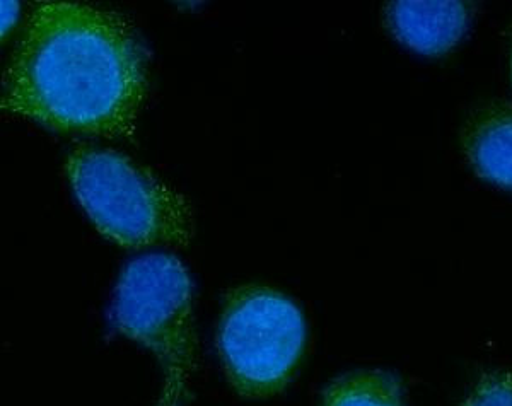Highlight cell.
Instances as JSON below:
<instances>
[{
	"instance_id": "obj_1",
	"label": "cell",
	"mask_w": 512,
	"mask_h": 406,
	"mask_svg": "<svg viewBox=\"0 0 512 406\" xmlns=\"http://www.w3.org/2000/svg\"><path fill=\"white\" fill-rule=\"evenodd\" d=\"M147 55L127 19L81 2H38L4 72L2 108L62 134L130 137Z\"/></svg>"
},
{
	"instance_id": "obj_2",
	"label": "cell",
	"mask_w": 512,
	"mask_h": 406,
	"mask_svg": "<svg viewBox=\"0 0 512 406\" xmlns=\"http://www.w3.org/2000/svg\"><path fill=\"white\" fill-rule=\"evenodd\" d=\"M65 171L94 226L123 248H187L192 243L195 226L187 198L130 157L82 145L70 152Z\"/></svg>"
},
{
	"instance_id": "obj_3",
	"label": "cell",
	"mask_w": 512,
	"mask_h": 406,
	"mask_svg": "<svg viewBox=\"0 0 512 406\" xmlns=\"http://www.w3.org/2000/svg\"><path fill=\"white\" fill-rule=\"evenodd\" d=\"M111 325L149 348L163 369L156 406H187L198 371L192 280L178 258L151 253L123 268L113 292Z\"/></svg>"
},
{
	"instance_id": "obj_4",
	"label": "cell",
	"mask_w": 512,
	"mask_h": 406,
	"mask_svg": "<svg viewBox=\"0 0 512 406\" xmlns=\"http://www.w3.org/2000/svg\"><path fill=\"white\" fill-rule=\"evenodd\" d=\"M308 342L301 309L279 290H231L217 326V352L227 381L243 398L279 395L296 374Z\"/></svg>"
},
{
	"instance_id": "obj_5",
	"label": "cell",
	"mask_w": 512,
	"mask_h": 406,
	"mask_svg": "<svg viewBox=\"0 0 512 406\" xmlns=\"http://www.w3.org/2000/svg\"><path fill=\"white\" fill-rule=\"evenodd\" d=\"M470 2H390L384 21L396 40L425 55H441L458 45L468 29Z\"/></svg>"
},
{
	"instance_id": "obj_6",
	"label": "cell",
	"mask_w": 512,
	"mask_h": 406,
	"mask_svg": "<svg viewBox=\"0 0 512 406\" xmlns=\"http://www.w3.org/2000/svg\"><path fill=\"white\" fill-rule=\"evenodd\" d=\"M461 145L483 180L512 190V105L489 101L468 116Z\"/></svg>"
},
{
	"instance_id": "obj_7",
	"label": "cell",
	"mask_w": 512,
	"mask_h": 406,
	"mask_svg": "<svg viewBox=\"0 0 512 406\" xmlns=\"http://www.w3.org/2000/svg\"><path fill=\"white\" fill-rule=\"evenodd\" d=\"M321 406H403L402 383L381 369L352 371L326 386Z\"/></svg>"
},
{
	"instance_id": "obj_8",
	"label": "cell",
	"mask_w": 512,
	"mask_h": 406,
	"mask_svg": "<svg viewBox=\"0 0 512 406\" xmlns=\"http://www.w3.org/2000/svg\"><path fill=\"white\" fill-rule=\"evenodd\" d=\"M461 406H512V369L485 374Z\"/></svg>"
},
{
	"instance_id": "obj_9",
	"label": "cell",
	"mask_w": 512,
	"mask_h": 406,
	"mask_svg": "<svg viewBox=\"0 0 512 406\" xmlns=\"http://www.w3.org/2000/svg\"><path fill=\"white\" fill-rule=\"evenodd\" d=\"M14 2H2V29H4V36H6L7 31L11 29L12 19L18 18V12L14 9Z\"/></svg>"
},
{
	"instance_id": "obj_10",
	"label": "cell",
	"mask_w": 512,
	"mask_h": 406,
	"mask_svg": "<svg viewBox=\"0 0 512 406\" xmlns=\"http://www.w3.org/2000/svg\"><path fill=\"white\" fill-rule=\"evenodd\" d=\"M509 62H511V81H512V31H511V55H509Z\"/></svg>"
}]
</instances>
